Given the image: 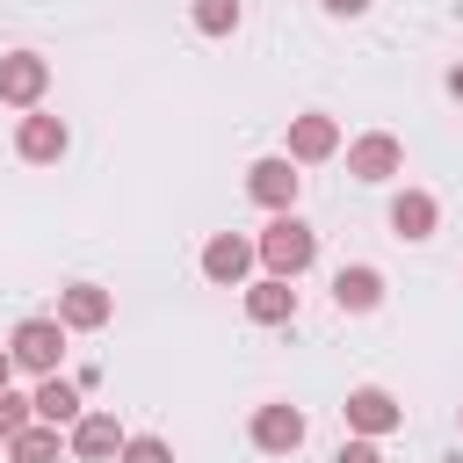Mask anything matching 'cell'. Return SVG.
I'll return each mask as SVG.
<instances>
[{"instance_id": "cell-1", "label": "cell", "mask_w": 463, "mask_h": 463, "mask_svg": "<svg viewBox=\"0 0 463 463\" xmlns=\"http://www.w3.org/2000/svg\"><path fill=\"white\" fill-rule=\"evenodd\" d=\"M253 246H260L268 275H289V282H297V275H304V268L318 260V232H311L304 217H289V210H275V224H268V232H260Z\"/></svg>"}, {"instance_id": "cell-2", "label": "cell", "mask_w": 463, "mask_h": 463, "mask_svg": "<svg viewBox=\"0 0 463 463\" xmlns=\"http://www.w3.org/2000/svg\"><path fill=\"white\" fill-rule=\"evenodd\" d=\"M7 354H14V369L58 376V362H65V318H22L7 333Z\"/></svg>"}, {"instance_id": "cell-3", "label": "cell", "mask_w": 463, "mask_h": 463, "mask_svg": "<svg viewBox=\"0 0 463 463\" xmlns=\"http://www.w3.org/2000/svg\"><path fill=\"white\" fill-rule=\"evenodd\" d=\"M340 412H347V427H354V434H369V441L405 427V405H398L383 383H362V391H347V405H340Z\"/></svg>"}, {"instance_id": "cell-4", "label": "cell", "mask_w": 463, "mask_h": 463, "mask_svg": "<svg viewBox=\"0 0 463 463\" xmlns=\"http://www.w3.org/2000/svg\"><path fill=\"white\" fill-rule=\"evenodd\" d=\"M246 195H253L260 210H289V203H297V159H289V152L253 159V166H246Z\"/></svg>"}, {"instance_id": "cell-5", "label": "cell", "mask_w": 463, "mask_h": 463, "mask_svg": "<svg viewBox=\"0 0 463 463\" xmlns=\"http://www.w3.org/2000/svg\"><path fill=\"white\" fill-rule=\"evenodd\" d=\"M43 87H51V65H43L36 51H7V58H0V101H7V109H36Z\"/></svg>"}, {"instance_id": "cell-6", "label": "cell", "mask_w": 463, "mask_h": 463, "mask_svg": "<svg viewBox=\"0 0 463 463\" xmlns=\"http://www.w3.org/2000/svg\"><path fill=\"white\" fill-rule=\"evenodd\" d=\"M398 166H405V145H398L391 130H369V137L347 145V174H354V181H391Z\"/></svg>"}, {"instance_id": "cell-7", "label": "cell", "mask_w": 463, "mask_h": 463, "mask_svg": "<svg viewBox=\"0 0 463 463\" xmlns=\"http://www.w3.org/2000/svg\"><path fill=\"white\" fill-rule=\"evenodd\" d=\"M123 441H130V434L116 427V412H80V420H72V441H65V449H72L80 463H109V456H123Z\"/></svg>"}, {"instance_id": "cell-8", "label": "cell", "mask_w": 463, "mask_h": 463, "mask_svg": "<svg viewBox=\"0 0 463 463\" xmlns=\"http://www.w3.org/2000/svg\"><path fill=\"white\" fill-rule=\"evenodd\" d=\"M253 260H260V246H253V239H239V232H217V239L203 246V275H210V282H232V289L246 282V268H253Z\"/></svg>"}, {"instance_id": "cell-9", "label": "cell", "mask_w": 463, "mask_h": 463, "mask_svg": "<svg viewBox=\"0 0 463 463\" xmlns=\"http://www.w3.org/2000/svg\"><path fill=\"white\" fill-rule=\"evenodd\" d=\"M333 152H340V123H333V116L311 109V116L289 123V159H297V166H318V159H333Z\"/></svg>"}, {"instance_id": "cell-10", "label": "cell", "mask_w": 463, "mask_h": 463, "mask_svg": "<svg viewBox=\"0 0 463 463\" xmlns=\"http://www.w3.org/2000/svg\"><path fill=\"white\" fill-rule=\"evenodd\" d=\"M109 311H116V297H109L101 282H72V289L58 297V318H65V333H94V326H109Z\"/></svg>"}, {"instance_id": "cell-11", "label": "cell", "mask_w": 463, "mask_h": 463, "mask_svg": "<svg viewBox=\"0 0 463 463\" xmlns=\"http://www.w3.org/2000/svg\"><path fill=\"white\" fill-rule=\"evenodd\" d=\"M297 441H304V412L297 405H260L253 412V449L260 456H289Z\"/></svg>"}, {"instance_id": "cell-12", "label": "cell", "mask_w": 463, "mask_h": 463, "mask_svg": "<svg viewBox=\"0 0 463 463\" xmlns=\"http://www.w3.org/2000/svg\"><path fill=\"white\" fill-rule=\"evenodd\" d=\"M246 318H253V326H282V318H297V289H289V275H260V282L246 289Z\"/></svg>"}, {"instance_id": "cell-13", "label": "cell", "mask_w": 463, "mask_h": 463, "mask_svg": "<svg viewBox=\"0 0 463 463\" xmlns=\"http://www.w3.org/2000/svg\"><path fill=\"white\" fill-rule=\"evenodd\" d=\"M14 152H22L29 166H51V159L65 152V123H58V116H22V130H14Z\"/></svg>"}, {"instance_id": "cell-14", "label": "cell", "mask_w": 463, "mask_h": 463, "mask_svg": "<svg viewBox=\"0 0 463 463\" xmlns=\"http://www.w3.org/2000/svg\"><path fill=\"white\" fill-rule=\"evenodd\" d=\"M434 224H441V203H434L427 188H405V195L391 203V232H398V239H434Z\"/></svg>"}, {"instance_id": "cell-15", "label": "cell", "mask_w": 463, "mask_h": 463, "mask_svg": "<svg viewBox=\"0 0 463 463\" xmlns=\"http://www.w3.org/2000/svg\"><path fill=\"white\" fill-rule=\"evenodd\" d=\"M333 304L340 311H376L383 304V275L376 268H340L333 275Z\"/></svg>"}, {"instance_id": "cell-16", "label": "cell", "mask_w": 463, "mask_h": 463, "mask_svg": "<svg viewBox=\"0 0 463 463\" xmlns=\"http://www.w3.org/2000/svg\"><path fill=\"white\" fill-rule=\"evenodd\" d=\"M36 420H51V427H72V420H80V383H65V376H43V391H36Z\"/></svg>"}, {"instance_id": "cell-17", "label": "cell", "mask_w": 463, "mask_h": 463, "mask_svg": "<svg viewBox=\"0 0 463 463\" xmlns=\"http://www.w3.org/2000/svg\"><path fill=\"white\" fill-rule=\"evenodd\" d=\"M58 449H65V441H58V427H51V420H29V427L7 441V456H14V463H58Z\"/></svg>"}, {"instance_id": "cell-18", "label": "cell", "mask_w": 463, "mask_h": 463, "mask_svg": "<svg viewBox=\"0 0 463 463\" xmlns=\"http://www.w3.org/2000/svg\"><path fill=\"white\" fill-rule=\"evenodd\" d=\"M188 14H195L203 36H232L239 29V0H188Z\"/></svg>"}, {"instance_id": "cell-19", "label": "cell", "mask_w": 463, "mask_h": 463, "mask_svg": "<svg viewBox=\"0 0 463 463\" xmlns=\"http://www.w3.org/2000/svg\"><path fill=\"white\" fill-rule=\"evenodd\" d=\"M29 420H36V398H14V391H0V441H14Z\"/></svg>"}, {"instance_id": "cell-20", "label": "cell", "mask_w": 463, "mask_h": 463, "mask_svg": "<svg viewBox=\"0 0 463 463\" xmlns=\"http://www.w3.org/2000/svg\"><path fill=\"white\" fill-rule=\"evenodd\" d=\"M116 463H174V449H166V441H159V434H130V441H123V456H116Z\"/></svg>"}, {"instance_id": "cell-21", "label": "cell", "mask_w": 463, "mask_h": 463, "mask_svg": "<svg viewBox=\"0 0 463 463\" xmlns=\"http://www.w3.org/2000/svg\"><path fill=\"white\" fill-rule=\"evenodd\" d=\"M333 463H383V456H376V441H369V434H354V441H347Z\"/></svg>"}, {"instance_id": "cell-22", "label": "cell", "mask_w": 463, "mask_h": 463, "mask_svg": "<svg viewBox=\"0 0 463 463\" xmlns=\"http://www.w3.org/2000/svg\"><path fill=\"white\" fill-rule=\"evenodd\" d=\"M7 383H14V354L0 347V391H7Z\"/></svg>"}, {"instance_id": "cell-23", "label": "cell", "mask_w": 463, "mask_h": 463, "mask_svg": "<svg viewBox=\"0 0 463 463\" xmlns=\"http://www.w3.org/2000/svg\"><path fill=\"white\" fill-rule=\"evenodd\" d=\"M326 7H333V14H362L369 0H326Z\"/></svg>"}, {"instance_id": "cell-24", "label": "cell", "mask_w": 463, "mask_h": 463, "mask_svg": "<svg viewBox=\"0 0 463 463\" xmlns=\"http://www.w3.org/2000/svg\"><path fill=\"white\" fill-rule=\"evenodd\" d=\"M449 94H456V101H463V65H449Z\"/></svg>"}]
</instances>
